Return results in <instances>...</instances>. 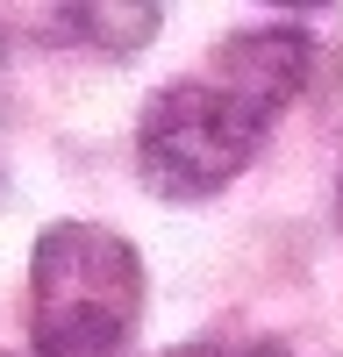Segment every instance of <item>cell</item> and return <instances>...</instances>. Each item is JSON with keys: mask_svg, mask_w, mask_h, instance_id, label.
Masks as SVG:
<instances>
[{"mask_svg": "<svg viewBox=\"0 0 343 357\" xmlns=\"http://www.w3.org/2000/svg\"><path fill=\"white\" fill-rule=\"evenodd\" d=\"M143 314V257L100 222H50L29 250L36 357H114Z\"/></svg>", "mask_w": 343, "mask_h": 357, "instance_id": "obj_1", "label": "cell"}, {"mask_svg": "<svg viewBox=\"0 0 343 357\" xmlns=\"http://www.w3.org/2000/svg\"><path fill=\"white\" fill-rule=\"evenodd\" d=\"M257 136L265 129L215 79H172L136 114V172L165 200H208L250 165Z\"/></svg>", "mask_w": 343, "mask_h": 357, "instance_id": "obj_2", "label": "cell"}, {"mask_svg": "<svg viewBox=\"0 0 343 357\" xmlns=\"http://www.w3.org/2000/svg\"><path fill=\"white\" fill-rule=\"evenodd\" d=\"M200 79H215L257 129H272L279 114H286V100L307 86V36H300V29H286V22H272V29H236V36H222V43L208 50V72H200Z\"/></svg>", "mask_w": 343, "mask_h": 357, "instance_id": "obj_3", "label": "cell"}, {"mask_svg": "<svg viewBox=\"0 0 343 357\" xmlns=\"http://www.w3.org/2000/svg\"><path fill=\"white\" fill-rule=\"evenodd\" d=\"M65 22H72V36H86V43H107V50H143L158 36V22H165V8H65Z\"/></svg>", "mask_w": 343, "mask_h": 357, "instance_id": "obj_4", "label": "cell"}, {"mask_svg": "<svg viewBox=\"0 0 343 357\" xmlns=\"http://www.w3.org/2000/svg\"><path fill=\"white\" fill-rule=\"evenodd\" d=\"M215 357H286L279 343H229V350H215Z\"/></svg>", "mask_w": 343, "mask_h": 357, "instance_id": "obj_5", "label": "cell"}, {"mask_svg": "<svg viewBox=\"0 0 343 357\" xmlns=\"http://www.w3.org/2000/svg\"><path fill=\"white\" fill-rule=\"evenodd\" d=\"M0 357H8V350H0Z\"/></svg>", "mask_w": 343, "mask_h": 357, "instance_id": "obj_6", "label": "cell"}]
</instances>
